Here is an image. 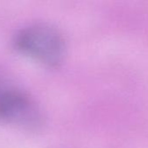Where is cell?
<instances>
[{
    "instance_id": "6da1fadb",
    "label": "cell",
    "mask_w": 148,
    "mask_h": 148,
    "mask_svg": "<svg viewBox=\"0 0 148 148\" xmlns=\"http://www.w3.org/2000/svg\"><path fill=\"white\" fill-rule=\"evenodd\" d=\"M19 52L48 66L60 63L65 55V41L61 34L44 23H33L19 29L13 38Z\"/></svg>"
},
{
    "instance_id": "7a4b0ae2",
    "label": "cell",
    "mask_w": 148,
    "mask_h": 148,
    "mask_svg": "<svg viewBox=\"0 0 148 148\" xmlns=\"http://www.w3.org/2000/svg\"><path fill=\"white\" fill-rule=\"evenodd\" d=\"M0 121L26 128H34L41 123V114L33 100L1 77Z\"/></svg>"
}]
</instances>
